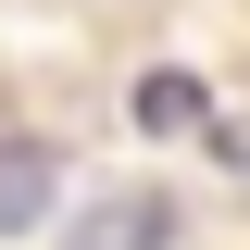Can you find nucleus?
I'll list each match as a JSON object with an SVG mask.
<instances>
[{
  "mask_svg": "<svg viewBox=\"0 0 250 250\" xmlns=\"http://www.w3.org/2000/svg\"><path fill=\"white\" fill-rule=\"evenodd\" d=\"M200 113V88H188V75H150V88H138V125H188Z\"/></svg>",
  "mask_w": 250,
  "mask_h": 250,
  "instance_id": "7ed1b4c3",
  "label": "nucleus"
},
{
  "mask_svg": "<svg viewBox=\"0 0 250 250\" xmlns=\"http://www.w3.org/2000/svg\"><path fill=\"white\" fill-rule=\"evenodd\" d=\"M62 250H175V200H163V188H113Z\"/></svg>",
  "mask_w": 250,
  "mask_h": 250,
  "instance_id": "f257e3e1",
  "label": "nucleus"
},
{
  "mask_svg": "<svg viewBox=\"0 0 250 250\" xmlns=\"http://www.w3.org/2000/svg\"><path fill=\"white\" fill-rule=\"evenodd\" d=\"M50 200H62V163L38 150V138H0V238L50 225Z\"/></svg>",
  "mask_w": 250,
  "mask_h": 250,
  "instance_id": "f03ea898",
  "label": "nucleus"
}]
</instances>
